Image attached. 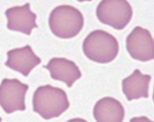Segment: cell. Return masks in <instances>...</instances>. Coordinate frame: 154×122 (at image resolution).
<instances>
[{"label": "cell", "mask_w": 154, "mask_h": 122, "mask_svg": "<svg viewBox=\"0 0 154 122\" xmlns=\"http://www.w3.org/2000/svg\"><path fill=\"white\" fill-rule=\"evenodd\" d=\"M33 110L46 120L57 117L70 106L66 92L49 84L37 88L33 96Z\"/></svg>", "instance_id": "obj_1"}, {"label": "cell", "mask_w": 154, "mask_h": 122, "mask_svg": "<svg viewBox=\"0 0 154 122\" xmlns=\"http://www.w3.org/2000/svg\"><path fill=\"white\" fill-rule=\"evenodd\" d=\"M82 50L85 55L94 62L106 64L112 61L119 50V42L113 35L102 30H95L84 40Z\"/></svg>", "instance_id": "obj_2"}, {"label": "cell", "mask_w": 154, "mask_h": 122, "mask_svg": "<svg viewBox=\"0 0 154 122\" xmlns=\"http://www.w3.org/2000/svg\"><path fill=\"white\" fill-rule=\"evenodd\" d=\"M84 20L78 9L69 5L55 7L51 12L48 19L49 28L56 36L62 39L72 38L82 30Z\"/></svg>", "instance_id": "obj_3"}, {"label": "cell", "mask_w": 154, "mask_h": 122, "mask_svg": "<svg viewBox=\"0 0 154 122\" xmlns=\"http://www.w3.org/2000/svg\"><path fill=\"white\" fill-rule=\"evenodd\" d=\"M133 14L127 0H101L96 9V15L100 22L117 30H122L128 25Z\"/></svg>", "instance_id": "obj_4"}, {"label": "cell", "mask_w": 154, "mask_h": 122, "mask_svg": "<svg viewBox=\"0 0 154 122\" xmlns=\"http://www.w3.org/2000/svg\"><path fill=\"white\" fill-rule=\"evenodd\" d=\"M29 88L17 78L2 80L0 84V105L6 113L25 110V95Z\"/></svg>", "instance_id": "obj_5"}, {"label": "cell", "mask_w": 154, "mask_h": 122, "mask_svg": "<svg viewBox=\"0 0 154 122\" xmlns=\"http://www.w3.org/2000/svg\"><path fill=\"white\" fill-rule=\"evenodd\" d=\"M153 43L150 31L140 26L135 27L126 39V48L130 56L141 61L153 59Z\"/></svg>", "instance_id": "obj_6"}, {"label": "cell", "mask_w": 154, "mask_h": 122, "mask_svg": "<svg viewBox=\"0 0 154 122\" xmlns=\"http://www.w3.org/2000/svg\"><path fill=\"white\" fill-rule=\"evenodd\" d=\"M5 14L7 28L9 30L29 35L33 29L38 27L36 22V14L31 11L29 3L10 8L6 10Z\"/></svg>", "instance_id": "obj_7"}, {"label": "cell", "mask_w": 154, "mask_h": 122, "mask_svg": "<svg viewBox=\"0 0 154 122\" xmlns=\"http://www.w3.org/2000/svg\"><path fill=\"white\" fill-rule=\"evenodd\" d=\"M7 59L5 65L25 77L27 76L42 61L29 45L10 50L7 52Z\"/></svg>", "instance_id": "obj_8"}, {"label": "cell", "mask_w": 154, "mask_h": 122, "mask_svg": "<svg viewBox=\"0 0 154 122\" xmlns=\"http://www.w3.org/2000/svg\"><path fill=\"white\" fill-rule=\"evenodd\" d=\"M43 67L49 71L52 79L64 82L69 88L82 76L75 63L65 58H53Z\"/></svg>", "instance_id": "obj_9"}, {"label": "cell", "mask_w": 154, "mask_h": 122, "mask_svg": "<svg viewBox=\"0 0 154 122\" xmlns=\"http://www.w3.org/2000/svg\"><path fill=\"white\" fill-rule=\"evenodd\" d=\"M124 108L116 99L110 96L98 100L93 110L94 117L97 122H122L124 118Z\"/></svg>", "instance_id": "obj_10"}, {"label": "cell", "mask_w": 154, "mask_h": 122, "mask_svg": "<svg viewBox=\"0 0 154 122\" xmlns=\"http://www.w3.org/2000/svg\"><path fill=\"white\" fill-rule=\"evenodd\" d=\"M151 77L143 74L138 69L122 81V91L129 101L149 96V85Z\"/></svg>", "instance_id": "obj_11"}, {"label": "cell", "mask_w": 154, "mask_h": 122, "mask_svg": "<svg viewBox=\"0 0 154 122\" xmlns=\"http://www.w3.org/2000/svg\"><path fill=\"white\" fill-rule=\"evenodd\" d=\"M141 117V118H140V117L133 118L130 120V121L136 122L138 120H146V121H149L150 120H149V119L146 117Z\"/></svg>", "instance_id": "obj_12"}, {"label": "cell", "mask_w": 154, "mask_h": 122, "mask_svg": "<svg viewBox=\"0 0 154 122\" xmlns=\"http://www.w3.org/2000/svg\"><path fill=\"white\" fill-rule=\"evenodd\" d=\"M77 1L80 2H82L85 1H91L92 0H77Z\"/></svg>", "instance_id": "obj_13"}, {"label": "cell", "mask_w": 154, "mask_h": 122, "mask_svg": "<svg viewBox=\"0 0 154 122\" xmlns=\"http://www.w3.org/2000/svg\"><path fill=\"white\" fill-rule=\"evenodd\" d=\"M2 119L0 117V122H1L2 121Z\"/></svg>", "instance_id": "obj_14"}]
</instances>
